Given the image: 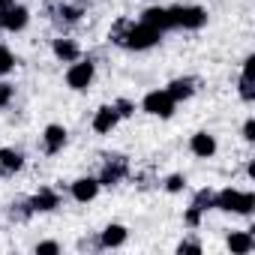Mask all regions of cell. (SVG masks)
Listing matches in <instances>:
<instances>
[{"mask_svg":"<svg viewBox=\"0 0 255 255\" xmlns=\"http://www.w3.org/2000/svg\"><path fill=\"white\" fill-rule=\"evenodd\" d=\"M165 90H168V96L174 102H183V99H189L195 93V78H174Z\"/></svg>","mask_w":255,"mask_h":255,"instance_id":"d6986e66","label":"cell"},{"mask_svg":"<svg viewBox=\"0 0 255 255\" xmlns=\"http://www.w3.org/2000/svg\"><path fill=\"white\" fill-rule=\"evenodd\" d=\"M255 207V195L252 192H240V189H222L213 195V210H225V213H240L249 216Z\"/></svg>","mask_w":255,"mask_h":255,"instance_id":"7a4b0ae2","label":"cell"},{"mask_svg":"<svg viewBox=\"0 0 255 255\" xmlns=\"http://www.w3.org/2000/svg\"><path fill=\"white\" fill-rule=\"evenodd\" d=\"M177 252H201V243L198 240H180L177 243Z\"/></svg>","mask_w":255,"mask_h":255,"instance_id":"f1b7e54d","label":"cell"},{"mask_svg":"<svg viewBox=\"0 0 255 255\" xmlns=\"http://www.w3.org/2000/svg\"><path fill=\"white\" fill-rule=\"evenodd\" d=\"M174 108H177V102L168 96L165 87H162V90H150V93L141 99V111H144V114H153V117H162V120H168V117L174 114Z\"/></svg>","mask_w":255,"mask_h":255,"instance_id":"5b68a950","label":"cell"},{"mask_svg":"<svg viewBox=\"0 0 255 255\" xmlns=\"http://www.w3.org/2000/svg\"><path fill=\"white\" fill-rule=\"evenodd\" d=\"M183 222H186V225H189V228H195V225H198V222H201V210H198V207H192V204H189V210H186V216H183Z\"/></svg>","mask_w":255,"mask_h":255,"instance_id":"83f0119b","label":"cell"},{"mask_svg":"<svg viewBox=\"0 0 255 255\" xmlns=\"http://www.w3.org/2000/svg\"><path fill=\"white\" fill-rule=\"evenodd\" d=\"M240 99L243 102H252L255 99V54H249L243 60V72H240Z\"/></svg>","mask_w":255,"mask_h":255,"instance_id":"8fae6325","label":"cell"},{"mask_svg":"<svg viewBox=\"0 0 255 255\" xmlns=\"http://www.w3.org/2000/svg\"><path fill=\"white\" fill-rule=\"evenodd\" d=\"M126 237H129L126 225L111 222V225H105V228L99 231V246H102V249H117V246H123V243H126Z\"/></svg>","mask_w":255,"mask_h":255,"instance_id":"7c38bea8","label":"cell"},{"mask_svg":"<svg viewBox=\"0 0 255 255\" xmlns=\"http://www.w3.org/2000/svg\"><path fill=\"white\" fill-rule=\"evenodd\" d=\"M168 21H171V27L201 30L207 24V9H201V6H171L168 9Z\"/></svg>","mask_w":255,"mask_h":255,"instance_id":"3957f363","label":"cell"},{"mask_svg":"<svg viewBox=\"0 0 255 255\" xmlns=\"http://www.w3.org/2000/svg\"><path fill=\"white\" fill-rule=\"evenodd\" d=\"M126 174H129V159H126V156H108L105 165H102L99 183L102 186H117Z\"/></svg>","mask_w":255,"mask_h":255,"instance_id":"8992f818","label":"cell"},{"mask_svg":"<svg viewBox=\"0 0 255 255\" xmlns=\"http://www.w3.org/2000/svg\"><path fill=\"white\" fill-rule=\"evenodd\" d=\"M189 150H192L198 159H210V156L216 153V135H210V132H195V135L189 138Z\"/></svg>","mask_w":255,"mask_h":255,"instance_id":"9a60e30c","label":"cell"},{"mask_svg":"<svg viewBox=\"0 0 255 255\" xmlns=\"http://www.w3.org/2000/svg\"><path fill=\"white\" fill-rule=\"evenodd\" d=\"M93 75H96V63L90 57H78L66 69V87L69 90H87L93 84Z\"/></svg>","mask_w":255,"mask_h":255,"instance_id":"277c9868","label":"cell"},{"mask_svg":"<svg viewBox=\"0 0 255 255\" xmlns=\"http://www.w3.org/2000/svg\"><path fill=\"white\" fill-rule=\"evenodd\" d=\"M213 195H216V192H210V189H201V192H195V198H192V207H198L201 213L213 210Z\"/></svg>","mask_w":255,"mask_h":255,"instance_id":"7402d4cb","label":"cell"},{"mask_svg":"<svg viewBox=\"0 0 255 255\" xmlns=\"http://www.w3.org/2000/svg\"><path fill=\"white\" fill-rule=\"evenodd\" d=\"M183 186H186V177H183V174H171V177L165 180V189H168V192H183Z\"/></svg>","mask_w":255,"mask_h":255,"instance_id":"484cf974","label":"cell"},{"mask_svg":"<svg viewBox=\"0 0 255 255\" xmlns=\"http://www.w3.org/2000/svg\"><path fill=\"white\" fill-rule=\"evenodd\" d=\"M57 252H60V243H54V240L36 243V255H57Z\"/></svg>","mask_w":255,"mask_h":255,"instance_id":"4316f807","label":"cell"},{"mask_svg":"<svg viewBox=\"0 0 255 255\" xmlns=\"http://www.w3.org/2000/svg\"><path fill=\"white\" fill-rule=\"evenodd\" d=\"M243 138H246V141H255V120H252V117L243 123Z\"/></svg>","mask_w":255,"mask_h":255,"instance_id":"f546056e","label":"cell"},{"mask_svg":"<svg viewBox=\"0 0 255 255\" xmlns=\"http://www.w3.org/2000/svg\"><path fill=\"white\" fill-rule=\"evenodd\" d=\"M12 3H18V0H0V9H6V6H12Z\"/></svg>","mask_w":255,"mask_h":255,"instance_id":"1f68e13d","label":"cell"},{"mask_svg":"<svg viewBox=\"0 0 255 255\" xmlns=\"http://www.w3.org/2000/svg\"><path fill=\"white\" fill-rule=\"evenodd\" d=\"M9 216H12L15 222H24V219H30V216H33V207H30V198H18V201L12 204V210H9Z\"/></svg>","mask_w":255,"mask_h":255,"instance_id":"44dd1931","label":"cell"},{"mask_svg":"<svg viewBox=\"0 0 255 255\" xmlns=\"http://www.w3.org/2000/svg\"><path fill=\"white\" fill-rule=\"evenodd\" d=\"M111 42L129 48V51H147V48H153V45L162 42V30L153 27V24H144V21H126V18H120L111 27Z\"/></svg>","mask_w":255,"mask_h":255,"instance_id":"6da1fadb","label":"cell"},{"mask_svg":"<svg viewBox=\"0 0 255 255\" xmlns=\"http://www.w3.org/2000/svg\"><path fill=\"white\" fill-rule=\"evenodd\" d=\"M27 21H30V12H27V6H21V3H12V6H6V9H3V30H9V33H18V30H24V27H27Z\"/></svg>","mask_w":255,"mask_h":255,"instance_id":"30bf717a","label":"cell"},{"mask_svg":"<svg viewBox=\"0 0 255 255\" xmlns=\"http://www.w3.org/2000/svg\"><path fill=\"white\" fill-rule=\"evenodd\" d=\"M99 189H102L99 177H78V180L69 186V192H72V198H75L78 204H87V201H93V198L99 195Z\"/></svg>","mask_w":255,"mask_h":255,"instance_id":"ba28073f","label":"cell"},{"mask_svg":"<svg viewBox=\"0 0 255 255\" xmlns=\"http://www.w3.org/2000/svg\"><path fill=\"white\" fill-rule=\"evenodd\" d=\"M30 207H33V213H51L54 207H60V195H57V189L42 186V189L30 198Z\"/></svg>","mask_w":255,"mask_h":255,"instance_id":"4fadbf2b","label":"cell"},{"mask_svg":"<svg viewBox=\"0 0 255 255\" xmlns=\"http://www.w3.org/2000/svg\"><path fill=\"white\" fill-rule=\"evenodd\" d=\"M12 99H15V84L0 81V108H9V105H12Z\"/></svg>","mask_w":255,"mask_h":255,"instance_id":"cb8c5ba5","label":"cell"},{"mask_svg":"<svg viewBox=\"0 0 255 255\" xmlns=\"http://www.w3.org/2000/svg\"><path fill=\"white\" fill-rule=\"evenodd\" d=\"M117 123H120V117H117L114 105H102V108H96V114H93V120H90V126H93V132H96V135H108Z\"/></svg>","mask_w":255,"mask_h":255,"instance_id":"9c48e42d","label":"cell"},{"mask_svg":"<svg viewBox=\"0 0 255 255\" xmlns=\"http://www.w3.org/2000/svg\"><path fill=\"white\" fill-rule=\"evenodd\" d=\"M114 105V111H117V117L123 120V117H132V111H135V102H129V99H117V102H111Z\"/></svg>","mask_w":255,"mask_h":255,"instance_id":"d4e9b609","label":"cell"},{"mask_svg":"<svg viewBox=\"0 0 255 255\" xmlns=\"http://www.w3.org/2000/svg\"><path fill=\"white\" fill-rule=\"evenodd\" d=\"M0 30H3V9H0Z\"/></svg>","mask_w":255,"mask_h":255,"instance_id":"d6a6232c","label":"cell"},{"mask_svg":"<svg viewBox=\"0 0 255 255\" xmlns=\"http://www.w3.org/2000/svg\"><path fill=\"white\" fill-rule=\"evenodd\" d=\"M225 243H228L231 255H249V252L255 249V237H252L249 231H231Z\"/></svg>","mask_w":255,"mask_h":255,"instance_id":"2e32d148","label":"cell"},{"mask_svg":"<svg viewBox=\"0 0 255 255\" xmlns=\"http://www.w3.org/2000/svg\"><path fill=\"white\" fill-rule=\"evenodd\" d=\"M51 51H54V57H57V60H63V63H72V60H78V57H81L78 42H75V39H69V36H57V39L51 42Z\"/></svg>","mask_w":255,"mask_h":255,"instance_id":"5bb4252c","label":"cell"},{"mask_svg":"<svg viewBox=\"0 0 255 255\" xmlns=\"http://www.w3.org/2000/svg\"><path fill=\"white\" fill-rule=\"evenodd\" d=\"M246 174H249V177H252V180H255V159H252V162H249V165H246Z\"/></svg>","mask_w":255,"mask_h":255,"instance_id":"4dcf8cb0","label":"cell"},{"mask_svg":"<svg viewBox=\"0 0 255 255\" xmlns=\"http://www.w3.org/2000/svg\"><path fill=\"white\" fill-rule=\"evenodd\" d=\"M54 15H57V21H63V24H75V21L81 18V6H72V3H60V6L54 9Z\"/></svg>","mask_w":255,"mask_h":255,"instance_id":"ffe728a7","label":"cell"},{"mask_svg":"<svg viewBox=\"0 0 255 255\" xmlns=\"http://www.w3.org/2000/svg\"><path fill=\"white\" fill-rule=\"evenodd\" d=\"M66 141H69L66 126H60V123H48V126H45V132H42V150H45L48 156L60 153V150L66 147Z\"/></svg>","mask_w":255,"mask_h":255,"instance_id":"52a82bcc","label":"cell"},{"mask_svg":"<svg viewBox=\"0 0 255 255\" xmlns=\"http://www.w3.org/2000/svg\"><path fill=\"white\" fill-rule=\"evenodd\" d=\"M138 21L153 24V27H159L162 33H165V30H171V21H168V9H165V6H150V9H144Z\"/></svg>","mask_w":255,"mask_h":255,"instance_id":"ac0fdd59","label":"cell"},{"mask_svg":"<svg viewBox=\"0 0 255 255\" xmlns=\"http://www.w3.org/2000/svg\"><path fill=\"white\" fill-rule=\"evenodd\" d=\"M21 168H24L21 150H15V147H3V150H0V174H15Z\"/></svg>","mask_w":255,"mask_h":255,"instance_id":"e0dca14e","label":"cell"},{"mask_svg":"<svg viewBox=\"0 0 255 255\" xmlns=\"http://www.w3.org/2000/svg\"><path fill=\"white\" fill-rule=\"evenodd\" d=\"M12 66H15V57H12V51H9L6 45H0V78H3L6 72H12Z\"/></svg>","mask_w":255,"mask_h":255,"instance_id":"603a6c76","label":"cell"}]
</instances>
